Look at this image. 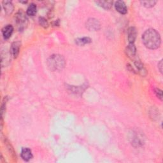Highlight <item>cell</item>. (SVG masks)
<instances>
[{
	"label": "cell",
	"instance_id": "14",
	"mask_svg": "<svg viewBox=\"0 0 163 163\" xmlns=\"http://www.w3.org/2000/svg\"><path fill=\"white\" fill-rule=\"evenodd\" d=\"M156 3H157L156 1H142V2H141V3L144 6L147 7V8H151V7L154 6Z\"/></svg>",
	"mask_w": 163,
	"mask_h": 163
},
{
	"label": "cell",
	"instance_id": "17",
	"mask_svg": "<svg viewBox=\"0 0 163 163\" xmlns=\"http://www.w3.org/2000/svg\"><path fill=\"white\" fill-rule=\"evenodd\" d=\"M155 94H156V95H157V96L159 97V98H160L161 99V100H162V90H160V89H155Z\"/></svg>",
	"mask_w": 163,
	"mask_h": 163
},
{
	"label": "cell",
	"instance_id": "1",
	"mask_svg": "<svg viewBox=\"0 0 163 163\" xmlns=\"http://www.w3.org/2000/svg\"><path fill=\"white\" fill-rule=\"evenodd\" d=\"M142 41L145 47L149 49H156L160 47L161 37L159 33L155 30L149 29L142 35Z\"/></svg>",
	"mask_w": 163,
	"mask_h": 163
},
{
	"label": "cell",
	"instance_id": "2",
	"mask_svg": "<svg viewBox=\"0 0 163 163\" xmlns=\"http://www.w3.org/2000/svg\"><path fill=\"white\" fill-rule=\"evenodd\" d=\"M65 65V59L59 55H52L48 60V66L51 70H60Z\"/></svg>",
	"mask_w": 163,
	"mask_h": 163
},
{
	"label": "cell",
	"instance_id": "15",
	"mask_svg": "<svg viewBox=\"0 0 163 163\" xmlns=\"http://www.w3.org/2000/svg\"><path fill=\"white\" fill-rule=\"evenodd\" d=\"M77 44L79 45H84V44H89L90 42H91V40L89 38H80V39H78L76 40Z\"/></svg>",
	"mask_w": 163,
	"mask_h": 163
},
{
	"label": "cell",
	"instance_id": "12",
	"mask_svg": "<svg viewBox=\"0 0 163 163\" xmlns=\"http://www.w3.org/2000/svg\"><path fill=\"white\" fill-rule=\"evenodd\" d=\"M96 3L102 8L109 10L112 8V5H113V2L112 1H99L96 2Z\"/></svg>",
	"mask_w": 163,
	"mask_h": 163
},
{
	"label": "cell",
	"instance_id": "18",
	"mask_svg": "<svg viewBox=\"0 0 163 163\" xmlns=\"http://www.w3.org/2000/svg\"><path fill=\"white\" fill-rule=\"evenodd\" d=\"M162 61H161L158 64V67L159 68V70H160V72L162 73Z\"/></svg>",
	"mask_w": 163,
	"mask_h": 163
},
{
	"label": "cell",
	"instance_id": "11",
	"mask_svg": "<svg viewBox=\"0 0 163 163\" xmlns=\"http://www.w3.org/2000/svg\"><path fill=\"white\" fill-rule=\"evenodd\" d=\"M127 55L131 58H134L136 55V47L134 44H129L126 49Z\"/></svg>",
	"mask_w": 163,
	"mask_h": 163
},
{
	"label": "cell",
	"instance_id": "6",
	"mask_svg": "<svg viewBox=\"0 0 163 163\" xmlns=\"http://www.w3.org/2000/svg\"><path fill=\"white\" fill-rule=\"evenodd\" d=\"M13 27L12 25H7L4 27L2 30V33L4 38L9 39L13 33Z\"/></svg>",
	"mask_w": 163,
	"mask_h": 163
},
{
	"label": "cell",
	"instance_id": "4",
	"mask_svg": "<svg viewBox=\"0 0 163 163\" xmlns=\"http://www.w3.org/2000/svg\"><path fill=\"white\" fill-rule=\"evenodd\" d=\"M86 27L90 31H96L100 29V24L97 20L94 19H90L87 20Z\"/></svg>",
	"mask_w": 163,
	"mask_h": 163
},
{
	"label": "cell",
	"instance_id": "16",
	"mask_svg": "<svg viewBox=\"0 0 163 163\" xmlns=\"http://www.w3.org/2000/svg\"><path fill=\"white\" fill-rule=\"evenodd\" d=\"M39 22H40V24L42 26H44V27H47L48 26V23L47 22V20L43 18V17H41L40 18V20H39Z\"/></svg>",
	"mask_w": 163,
	"mask_h": 163
},
{
	"label": "cell",
	"instance_id": "13",
	"mask_svg": "<svg viewBox=\"0 0 163 163\" xmlns=\"http://www.w3.org/2000/svg\"><path fill=\"white\" fill-rule=\"evenodd\" d=\"M37 6L34 3H31L27 9V14L30 16H34L37 13Z\"/></svg>",
	"mask_w": 163,
	"mask_h": 163
},
{
	"label": "cell",
	"instance_id": "3",
	"mask_svg": "<svg viewBox=\"0 0 163 163\" xmlns=\"http://www.w3.org/2000/svg\"><path fill=\"white\" fill-rule=\"evenodd\" d=\"M27 20L28 19L23 11L20 10L19 12H17L16 16V22L20 31L24 30L26 27L28 22Z\"/></svg>",
	"mask_w": 163,
	"mask_h": 163
},
{
	"label": "cell",
	"instance_id": "8",
	"mask_svg": "<svg viewBox=\"0 0 163 163\" xmlns=\"http://www.w3.org/2000/svg\"><path fill=\"white\" fill-rule=\"evenodd\" d=\"M20 43L19 41L14 42L12 44V47H11V50L10 52L13 56V58H17V55H19V51H20Z\"/></svg>",
	"mask_w": 163,
	"mask_h": 163
},
{
	"label": "cell",
	"instance_id": "7",
	"mask_svg": "<svg viewBox=\"0 0 163 163\" xmlns=\"http://www.w3.org/2000/svg\"><path fill=\"white\" fill-rule=\"evenodd\" d=\"M21 157L26 161L31 159L33 158V154L31 150L27 148H23L22 152H21Z\"/></svg>",
	"mask_w": 163,
	"mask_h": 163
},
{
	"label": "cell",
	"instance_id": "9",
	"mask_svg": "<svg viewBox=\"0 0 163 163\" xmlns=\"http://www.w3.org/2000/svg\"><path fill=\"white\" fill-rule=\"evenodd\" d=\"M3 6L5 10V12L6 14H11L13 11V5L12 2L10 1H4L3 2Z\"/></svg>",
	"mask_w": 163,
	"mask_h": 163
},
{
	"label": "cell",
	"instance_id": "5",
	"mask_svg": "<svg viewBox=\"0 0 163 163\" xmlns=\"http://www.w3.org/2000/svg\"><path fill=\"white\" fill-rule=\"evenodd\" d=\"M115 9L121 14H126L127 12V6L125 3L122 1H117L115 4Z\"/></svg>",
	"mask_w": 163,
	"mask_h": 163
},
{
	"label": "cell",
	"instance_id": "10",
	"mask_svg": "<svg viewBox=\"0 0 163 163\" xmlns=\"http://www.w3.org/2000/svg\"><path fill=\"white\" fill-rule=\"evenodd\" d=\"M136 30L134 27H130L128 30V40L129 41V44H134V40L136 37Z\"/></svg>",
	"mask_w": 163,
	"mask_h": 163
}]
</instances>
